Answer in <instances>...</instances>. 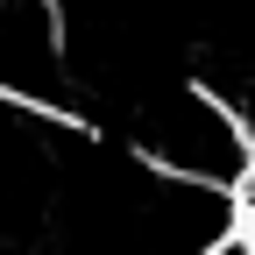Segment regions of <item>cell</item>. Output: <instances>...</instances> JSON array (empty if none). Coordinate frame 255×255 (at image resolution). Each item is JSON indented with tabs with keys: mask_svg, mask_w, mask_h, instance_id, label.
Segmentation results:
<instances>
[{
	"mask_svg": "<svg viewBox=\"0 0 255 255\" xmlns=\"http://www.w3.org/2000/svg\"><path fill=\"white\" fill-rule=\"evenodd\" d=\"M121 128H128V149L149 170L184 177V184H213V191H234L241 199V184L255 170V135H248L241 107L220 85L191 78V71L170 78V85H156Z\"/></svg>",
	"mask_w": 255,
	"mask_h": 255,
	"instance_id": "6da1fadb",
	"label": "cell"
}]
</instances>
